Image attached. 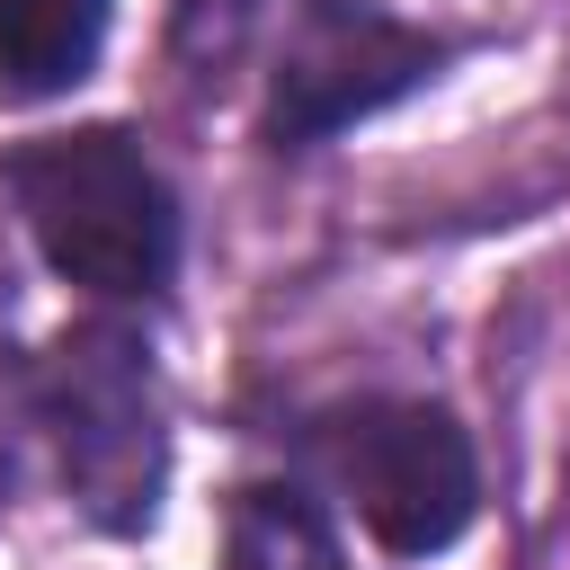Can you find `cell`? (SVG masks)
Wrapping results in <instances>:
<instances>
[{"label": "cell", "mask_w": 570, "mask_h": 570, "mask_svg": "<svg viewBox=\"0 0 570 570\" xmlns=\"http://www.w3.org/2000/svg\"><path fill=\"white\" fill-rule=\"evenodd\" d=\"M9 196L36 258L98 303H151L178 276V196L125 125H71L27 142L9 160Z\"/></svg>", "instance_id": "cell-1"}, {"label": "cell", "mask_w": 570, "mask_h": 570, "mask_svg": "<svg viewBox=\"0 0 570 570\" xmlns=\"http://www.w3.org/2000/svg\"><path fill=\"white\" fill-rule=\"evenodd\" d=\"M36 410L53 428L62 490L107 534H142L169 481V428H160V383H151L142 338L116 321H80L71 338H53L36 374Z\"/></svg>", "instance_id": "cell-2"}, {"label": "cell", "mask_w": 570, "mask_h": 570, "mask_svg": "<svg viewBox=\"0 0 570 570\" xmlns=\"http://www.w3.org/2000/svg\"><path fill=\"white\" fill-rule=\"evenodd\" d=\"M321 454H330L356 525L392 561H428V552L463 543V525L481 517V454H472L463 419L436 410V401L338 410L321 428Z\"/></svg>", "instance_id": "cell-3"}, {"label": "cell", "mask_w": 570, "mask_h": 570, "mask_svg": "<svg viewBox=\"0 0 570 570\" xmlns=\"http://www.w3.org/2000/svg\"><path fill=\"white\" fill-rule=\"evenodd\" d=\"M436 62H445L436 36H419L365 0H303V18L276 45V71H267V142L312 151V142L383 116L419 80H436Z\"/></svg>", "instance_id": "cell-4"}, {"label": "cell", "mask_w": 570, "mask_h": 570, "mask_svg": "<svg viewBox=\"0 0 570 570\" xmlns=\"http://www.w3.org/2000/svg\"><path fill=\"white\" fill-rule=\"evenodd\" d=\"M116 0H0V107L71 98L107 53Z\"/></svg>", "instance_id": "cell-5"}, {"label": "cell", "mask_w": 570, "mask_h": 570, "mask_svg": "<svg viewBox=\"0 0 570 570\" xmlns=\"http://www.w3.org/2000/svg\"><path fill=\"white\" fill-rule=\"evenodd\" d=\"M223 570H347V543L312 490L240 481L223 499Z\"/></svg>", "instance_id": "cell-6"}]
</instances>
